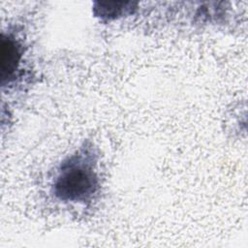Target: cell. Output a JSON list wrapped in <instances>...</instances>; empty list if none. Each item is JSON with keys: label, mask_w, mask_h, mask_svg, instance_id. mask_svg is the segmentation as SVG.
<instances>
[{"label": "cell", "mask_w": 248, "mask_h": 248, "mask_svg": "<svg viewBox=\"0 0 248 248\" xmlns=\"http://www.w3.org/2000/svg\"><path fill=\"white\" fill-rule=\"evenodd\" d=\"M22 54V46L18 40L10 33H4L1 41V77L3 84H8L16 78Z\"/></svg>", "instance_id": "cell-2"}, {"label": "cell", "mask_w": 248, "mask_h": 248, "mask_svg": "<svg viewBox=\"0 0 248 248\" xmlns=\"http://www.w3.org/2000/svg\"><path fill=\"white\" fill-rule=\"evenodd\" d=\"M97 158L90 147L78 149L59 166L51 185L54 197L63 202H91L100 187Z\"/></svg>", "instance_id": "cell-1"}]
</instances>
